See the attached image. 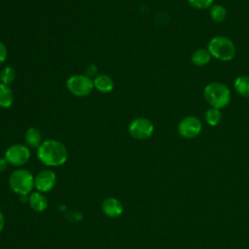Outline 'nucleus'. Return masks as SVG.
<instances>
[{"label":"nucleus","instance_id":"f257e3e1","mask_svg":"<svg viewBox=\"0 0 249 249\" xmlns=\"http://www.w3.org/2000/svg\"><path fill=\"white\" fill-rule=\"evenodd\" d=\"M67 156L68 153L65 145L54 139L43 141L37 149L38 159L48 166L62 165L66 161Z\"/></svg>","mask_w":249,"mask_h":249},{"label":"nucleus","instance_id":"f03ea898","mask_svg":"<svg viewBox=\"0 0 249 249\" xmlns=\"http://www.w3.org/2000/svg\"><path fill=\"white\" fill-rule=\"evenodd\" d=\"M203 95L207 103L213 108L222 109L231 102V91L229 88L220 82L208 84L204 88Z\"/></svg>","mask_w":249,"mask_h":249},{"label":"nucleus","instance_id":"7ed1b4c3","mask_svg":"<svg viewBox=\"0 0 249 249\" xmlns=\"http://www.w3.org/2000/svg\"><path fill=\"white\" fill-rule=\"evenodd\" d=\"M207 50L211 56L222 61H230L235 55V46L233 42L226 36L213 37L208 43Z\"/></svg>","mask_w":249,"mask_h":249},{"label":"nucleus","instance_id":"20e7f679","mask_svg":"<svg viewBox=\"0 0 249 249\" xmlns=\"http://www.w3.org/2000/svg\"><path fill=\"white\" fill-rule=\"evenodd\" d=\"M9 186L16 194L25 196L35 187V178L26 169H17L9 177Z\"/></svg>","mask_w":249,"mask_h":249},{"label":"nucleus","instance_id":"39448f33","mask_svg":"<svg viewBox=\"0 0 249 249\" xmlns=\"http://www.w3.org/2000/svg\"><path fill=\"white\" fill-rule=\"evenodd\" d=\"M66 87L68 90L79 97L89 95L94 86L93 81L87 75H73L66 81Z\"/></svg>","mask_w":249,"mask_h":249},{"label":"nucleus","instance_id":"423d86ee","mask_svg":"<svg viewBox=\"0 0 249 249\" xmlns=\"http://www.w3.org/2000/svg\"><path fill=\"white\" fill-rule=\"evenodd\" d=\"M128 131L130 135L137 140H145L154 132V124L147 118H136L129 124Z\"/></svg>","mask_w":249,"mask_h":249},{"label":"nucleus","instance_id":"0eeeda50","mask_svg":"<svg viewBox=\"0 0 249 249\" xmlns=\"http://www.w3.org/2000/svg\"><path fill=\"white\" fill-rule=\"evenodd\" d=\"M5 159L9 164L15 166L23 165L30 159V150L23 144H13L6 150Z\"/></svg>","mask_w":249,"mask_h":249},{"label":"nucleus","instance_id":"6e6552de","mask_svg":"<svg viewBox=\"0 0 249 249\" xmlns=\"http://www.w3.org/2000/svg\"><path fill=\"white\" fill-rule=\"evenodd\" d=\"M202 128L201 122L195 116H188L182 119L178 124V132L184 138H194L197 136Z\"/></svg>","mask_w":249,"mask_h":249},{"label":"nucleus","instance_id":"1a4fd4ad","mask_svg":"<svg viewBox=\"0 0 249 249\" xmlns=\"http://www.w3.org/2000/svg\"><path fill=\"white\" fill-rule=\"evenodd\" d=\"M56 184V175L53 171L45 169L40 171L35 177V188L41 192L46 193L51 191Z\"/></svg>","mask_w":249,"mask_h":249},{"label":"nucleus","instance_id":"9d476101","mask_svg":"<svg viewBox=\"0 0 249 249\" xmlns=\"http://www.w3.org/2000/svg\"><path fill=\"white\" fill-rule=\"evenodd\" d=\"M103 213L110 217V218H117L119 217L124 210L122 202L115 198V197H108L106 198L101 205Z\"/></svg>","mask_w":249,"mask_h":249},{"label":"nucleus","instance_id":"9b49d317","mask_svg":"<svg viewBox=\"0 0 249 249\" xmlns=\"http://www.w3.org/2000/svg\"><path fill=\"white\" fill-rule=\"evenodd\" d=\"M30 207L36 212H43L48 207V199L41 192H33L28 196Z\"/></svg>","mask_w":249,"mask_h":249},{"label":"nucleus","instance_id":"f8f14e48","mask_svg":"<svg viewBox=\"0 0 249 249\" xmlns=\"http://www.w3.org/2000/svg\"><path fill=\"white\" fill-rule=\"evenodd\" d=\"M93 86L95 89H97L98 91L107 93L113 89L114 82L110 76L106 74H100L94 78Z\"/></svg>","mask_w":249,"mask_h":249},{"label":"nucleus","instance_id":"ddd939ff","mask_svg":"<svg viewBox=\"0 0 249 249\" xmlns=\"http://www.w3.org/2000/svg\"><path fill=\"white\" fill-rule=\"evenodd\" d=\"M25 143L32 148H39L42 144V135L41 132L35 127H29L24 135Z\"/></svg>","mask_w":249,"mask_h":249},{"label":"nucleus","instance_id":"4468645a","mask_svg":"<svg viewBox=\"0 0 249 249\" xmlns=\"http://www.w3.org/2000/svg\"><path fill=\"white\" fill-rule=\"evenodd\" d=\"M211 58V54L206 49H197L196 50L191 56L192 62L196 66H204L206 65Z\"/></svg>","mask_w":249,"mask_h":249},{"label":"nucleus","instance_id":"2eb2a0df","mask_svg":"<svg viewBox=\"0 0 249 249\" xmlns=\"http://www.w3.org/2000/svg\"><path fill=\"white\" fill-rule=\"evenodd\" d=\"M14 102V93L8 85L0 83V107L9 108Z\"/></svg>","mask_w":249,"mask_h":249},{"label":"nucleus","instance_id":"dca6fc26","mask_svg":"<svg viewBox=\"0 0 249 249\" xmlns=\"http://www.w3.org/2000/svg\"><path fill=\"white\" fill-rule=\"evenodd\" d=\"M233 87L239 95L243 97H249V76L237 77L234 81Z\"/></svg>","mask_w":249,"mask_h":249},{"label":"nucleus","instance_id":"f3484780","mask_svg":"<svg viewBox=\"0 0 249 249\" xmlns=\"http://www.w3.org/2000/svg\"><path fill=\"white\" fill-rule=\"evenodd\" d=\"M210 16L216 22H222L227 18V10L222 5H212L210 9Z\"/></svg>","mask_w":249,"mask_h":249},{"label":"nucleus","instance_id":"a211bd4d","mask_svg":"<svg viewBox=\"0 0 249 249\" xmlns=\"http://www.w3.org/2000/svg\"><path fill=\"white\" fill-rule=\"evenodd\" d=\"M222 119V115L220 112V109L217 108H210L205 113V121L209 125L215 126L217 125Z\"/></svg>","mask_w":249,"mask_h":249},{"label":"nucleus","instance_id":"6ab92c4d","mask_svg":"<svg viewBox=\"0 0 249 249\" xmlns=\"http://www.w3.org/2000/svg\"><path fill=\"white\" fill-rule=\"evenodd\" d=\"M16 79V71L11 66H6L1 70L0 73V81L4 85L12 84Z\"/></svg>","mask_w":249,"mask_h":249},{"label":"nucleus","instance_id":"aec40b11","mask_svg":"<svg viewBox=\"0 0 249 249\" xmlns=\"http://www.w3.org/2000/svg\"><path fill=\"white\" fill-rule=\"evenodd\" d=\"M189 4L196 9H207L212 6L214 0H187Z\"/></svg>","mask_w":249,"mask_h":249},{"label":"nucleus","instance_id":"412c9836","mask_svg":"<svg viewBox=\"0 0 249 249\" xmlns=\"http://www.w3.org/2000/svg\"><path fill=\"white\" fill-rule=\"evenodd\" d=\"M7 55H8V51H7V48L6 46L4 45V43H2L0 41V63L4 62L7 58Z\"/></svg>","mask_w":249,"mask_h":249},{"label":"nucleus","instance_id":"4be33fe9","mask_svg":"<svg viewBox=\"0 0 249 249\" xmlns=\"http://www.w3.org/2000/svg\"><path fill=\"white\" fill-rule=\"evenodd\" d=\"M96 72H97V68L95 67V65H89L86 69V75L89 76V78L91 76H94L96 74Z\"/></svg>","mask_w":249,"mask_h":249},{"label":"nucleus","instance_id":"5701e85b","mask_svg":"<svg viewBox=\"0 0 249 249\" xmlns=\"http://www.w3.org/2000/svg\"><path fill=\"white\" fill-rule=\"evenodd\" d=\"M8 164H9V162L7 161V160L5 158H0V173L7 169Z\"/></svg>","mask_w":249,"mask_h":249},{"label":"nucleus","instance_id":"b1692460","mask_svg":"<svg viewBox=\"0 0 249 249\" xmlns=\"http://www.w3.org/2000/svg\"><path fill=\"white\" fill-rule=\"evenodd\" d=\"M5 226V219H4V215L3 213L0 211V232L3 231Z\"/></svg>","mask_w":249,"mask_h":249}]
</instances>
